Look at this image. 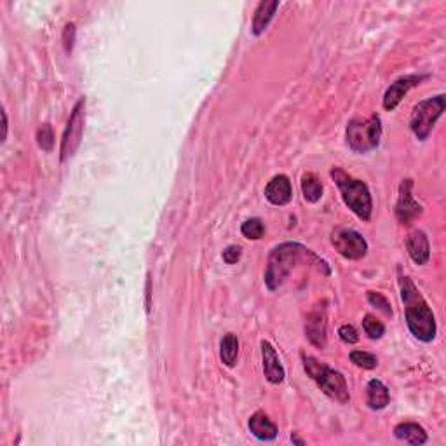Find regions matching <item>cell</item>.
Listing matches in <instances>:
<instances>
[{"label":"cell","instance_id":"6da1fadb","mask_svg":"<svg viewBox=\"0 0 446 446\" xmlns=\"http://www.w3.org/2000/svg\"><path fill=\"white\" fill-rule=\"evenodd\" d=\"M299 265H312L323 272L325 276H330L332 270L330 265L323 258H319L314 251L308 250L303 244L299 243H282L274 248L269 255L265 270V284L270 291H276L284 284V281L291 276L293 270Z\"/></svg>","mask_w":446,"mask_h":446},{"label":"cell","instance_id":"7a4b0ae2","mask_svg":"<svg viewBox=\"0 0 446 446\" xmlns=\"http://www.w3.org/2000/svg\"><path fill=\"white\" fill-rule=\"evenodd\" d=\"M399 289L401 300L404 303V318H406L408 330L420 342H433L436 338L438 326L434 312L430 311L429 303L418 291L417 286L414 284L411 277L399 276Z\"/></svg>","mask_w":446,"mask_h":446},{"label":"cell","instance_id":"3957f363","mask_svg":"<svg viewBox=\"0 0 446 446\" xmlns=\"http://www.w3.org/2000/svg\"><path fill=\"white\" fill-rule=\"evenodd\" d=\"M332 178L340 188V194L344 203L347 204L349 210L359 218V220L368 222L373 213V200H371L370 188L364 181L352 178L351 174L345 173L340 167H333Z\"/></svg>","mask_w":446,"mask_h":446},{"label":"cell","instance_id":"277c9868","mask_svg":"<svg viewBox=\"0 0 446 446\" xmlns=\"http://www.w3.org/2000/svg\"><path fill=\"white\" fill-rule=\"evenodd\" d=\"M303 370L307 371L308 377L318 384V387L330 397V399L337 401V403L345 404L351 401V394H349L347 382L340 371L333 370L328 364L318 361L312 356L302 354Z\"/></svg>","mask_w":446,"mask_h":446},{"label":"cell","instance_id":"5b68a950","mask_svg":"<svg viewBox=\"0 0 446 446\" xmlns=\"http://www.w3.org/2000/svg\"><path fill=\"white\" fill-rule=\"evenodd\" d=\"M347 143L356 154H368L380 145L382 122L377 114L370 119H352L347 124Z\"/></svg>","mask_w":446,"mask_h":446},{"label":"cell","instance_id":"8992f818","mask_svg":"<svg viewBox=\"0 0 446 446\" xmlns=\"http://www.w3.org/2000/svg\"><path fill=\"white\" fill-rule=\"evenodd\" d=\"M446 109V96L438 95L433 98H427L423 102H420L418 105H415L414 112H411L410 117V129L417 140L426 141L433 133L434 126L440 121V117L443 115Z\"/></svg>","mask_w":446,"mask_h":446},{"label":"cell","instance_id":"52a82bcc","mask_svg":"<svg viewBox=\"0 0 446 446\" xmlns=\"http://www.w3.org/2000/svg\"><path fill=\"white\" fill-rule=\"evenodd\" d=\"M84 124H85V98H80L79 102L73 107L72 114H70L68 122H66V128L63 131L61 138V148H59V159L61 162L68 161L70 157H73V154L79 148L80 141H83L84 135Z\"/></svg>","mask_w":446,"mask_h":446},{"label":"cell","instance_id":"ba28073f","mask_svg":"<svg viewBox=\"0 0 446 446\" xmlns=\"http://www.w3.org/2000/svg\"><path fill=\"white\" fill-rule=\"evenodd\" d=\"M334 250L347 260H361L368 253L366 239L352 229H337L332 234Z\"/></svg>","mask_w":446,"mask_h":446},{"label":"cell","instance_id":"9c48e42d","mask_svg":"<svg viewBox=\"0 0 446 446\" xmlns=\"http://www.w3.org/2000/svg\"><path fill=\"white\" fill-rule=\"evenodd\" d=\"M422 204L414 195V180L406 178L399 185V197L396 203V218L401 225H410L411 222L422 217Z\"/></svg>","mask_w":446,"mask_h":446},{"label":"cell","instance_id":"30bf717a","mask_svg":"<svg viewBox=\"0 0 446 446\" xmlns=\"http://www.w3.org/2000/svg\"><path fill=\"white\" fill-rule=\"evenodd\" d=\"M426 79L427 76H415V73L414 76L399 77V79H397L396 83L390 84L387 91H385L384 109L387 112L396 110V107L403 102V98L408 95V91H410L411 88H415V85H420V83H423Z\"/></svg>","mask_w":446,"mask_h":446},{"label":"cell","instance_id":"8fae6325","mask_svg":"<svg viewBox=\"0 0 446 446\" xmlns=\"http://www.w3.org/2000/svg\"><path fill=\"white\" fill-rule=\"evenodd\" d=\"M326 307L318 306L306 319V337L314 347L325 349L328 344L326 338Z\"/></svg>","mask_w":446,"mask_h":446},{"label":"cell","instance_id":"7c38bea8","mask_svg":"<svg viewBox=\"0 0 446 446\" xmlns=\"http://www.w3.org/2000/svg\"><path fill=\"white\" fill-rule=\"evenodd\" d=\"M262 364H263V375L270 384L279 385L286 377L284 366L281 364L276 349L270 342H262Z\"/></svg>","mask_w":446,"mask_h":446},{"label":"cell","instance_id":"4fadbf2b","mask_svg":"<svg viewBox=\"0 0 446 446\" xmlns=\"http://www.w3.org/2000/svg\"><path fill=\"white\" fill-rule=\"evenodd\" d=\"M265 197L274 206H286L293 199V187L291 181L286 174H277L267 183Z\"/></svg>","mask_w":446,"mask_h":446},{"label":"cell","instance_id":"5bb4252c","mask_svg":"<svg viewBox=\"0 0 446 446\" xmlns=\"http://www.w3.org/2000/svg\"><path fill=\"white\" fill-rule=\"evenodd\" d=\"M406 250L417 265H426L430 258V246L423 230H414L406 237Z\"/></svg>","mask_w":446,"mask_h":446},{"label":"cell","instance_id":"9a60e30c","mask_svg":"<svg viewBox=\"0 0 446 446\" xmlns=\"http://www.w3.org/2000/svg\"><path fill=\"white\" fill-rule=\"evenodd\" d=\"M250 430L260 441H274L277 438V427L263 411H256L250 417Z\"/></svg>","mask_w":446,"mask_h":446},{"label":"cell","instance_id":"2e32d148","mask_svg":"<svg viewBox=\"0 0 446 446\" xmlns=\"http://www.w3.org/2000/svg\"><path fill=\"white\" fill-rule=\"evenodd\" d=\"M394 436L408 445L422 446L427 443V433L422 426L415 422H403L394 427Z\"/></svg>","mask_w":446,"mask_h":446},{"label":"cell","instance_id":"e0dca14e","mask_svg":"<svg viewBox=\"0 0 446 446\" xmlns=\"http://www.w3.org/2000/svg\"><path fill=\"white\" fill-rule=\"evenodd\" d=\"M277 9H279L277 0H272V2H267L265 0V2L258 4V7H256V11H255V16H253V25H251L253 35L258 37L265 32Z\"/></svg>","mask_w":446,"mask_h":446},{"label":"cell","instance_id":"ac0fdd59","mask_svg":"<svg viewBox=\"0 0 446 446\" xmlns=\"http://www.w3.org/2000/svg\"><path fill=\"white\" fill-rule=\"evenodd\" d=\"M390 401V394L389 389L385 387L384 382L378 380V378H373L370 380L366 387V404L371 408V410H384Z\"/></svg>","mask_w":446,"mask_h":446},{"label":"cell","instance_id":"d6986e66","mask_svg":"<svg viewBox=\"0 0 446 446\" xmlns=\"http://www.w3.org/2000/svg\"><path fill=\"white\" fill-rule=\"evenodd\" d=\"M239 356V340L234 333H227L220 342V358L225 366L234 368Z\"/></svg>","mask_w":446,"mask_h":446},{"label":"cell","instance_id":"ffe728a7","mask_svg":"<svg viewBox=\"0 0 446 446\" xmlns=\"http://www.w3.org/2000/svg\"><path fill=\"white\" fill-rule=\"evenodd\" d=\"M302 194L307 203H318L323 197V183L314 173H306L302 176Z\"/></svg>","mask_w":446,"mask_h":446},{"label":"cell","instance_id":"44dd1931","mask_svg":"<svg viewBox=\"0 0 446 446\" xmlns=\"http://www.w3.org/2000/svg\"><path fill=\"white\" fill-rule=\"evenodd\" d=\"M241 234H243L246 239H253V241H258L262 239L263 234H265V225L260 218H250L241 225Z\"/></svg>","mask_w":446,"mask_h":446},{"label":"cell","instance_id":"7402d4cb","mask_svg":"<svg viewBox=\"0 0 446 446\" xmlns=\"http://www.w3.org/2000/svg\"><path fill=\"white\" fill-rule=\"evenodd\" d=\"M363 330H364V333L371 338V340H378V338L384 337V333H385V326L382 325L377 318H373V315H370V314L364 315Z\"/></svg>","mask_w":446,"mask_h":446},{"label":"cell","instance_id":"603a6c76","mask_svg":"<svg viewBox=\"0 0 446 446\" xmlns=\"http://www.w3.org/2000/svg\"><path fill=\"white\" fill-rule=\"evenodd\" d=\"M351 361L356 364V366L363 368V370H373V368L378 366V358L371 352H364V351H352L351 352Z\"/></svg>","mask_w":446,"mask_h":446},{"label":"cell","instance_id":"cb8c5ba5","mask_svg":"<svg viewBox=\"0 0 446 446\" xmlns=\"http://www.w3.org/2000/svg\"><path fill=\"white\" fill-rule=\"evenodd\" d=\"M37 143H39V147L42 148V150H46V152L53 150L54 133H53V128H51V124H44L42 128L37 131Z\"/></svg>","mask_w":446,"mask_h":446},{"label":"cell","instance_id":"d4e9b609","mask_svg":"<svg viewBox=\"0 0 446 446\" xmlns=\"http://www.w3.org/2000/svg\"><path fill=\"white\" fill-rule=\"evenodd\" d=\"M366 296H368V302H370L371 306L378 307L382 312H384V314L392 315V307H390V302L385 299L384 295H380V293H377V291H368Z\"/></svg>","mask_w":446,"mask_h":446},{"label":"cell","instance_id":"484cf974","mask_svg":"<svg viewBox=\"0 0 446 446\" xmlns=\"http://www.w3.org/2000/svg\"><path fill=\"white\" fill-rule=\"evenodd\" d=\"M76 25L73 23H66L65 30H63V47H65V53L70 54L73 51V46H76Z\"/></svg>","mask_w":446,"mask_h":446},{"label":"cell","instance_id":"4316f807","mask_svg":"<svg viewBox=\"0 0 446 446\" xmlns=\"http://www.w3.org/2000/svg\"><path fill=\"white\" fill-rule=\"evenodd\" d=\"M338 337H340V340L344 342V344H356V342L359 340V334H358V330L354 328L352 325H344L338 328Z\"/></svg>","mask_w":446,"mask_h":446},{"label":"cell","instance_id":"83f0119b","mask_svg":"<svg viewBox=\"0 0 446 446\" xmlns=\"http://www.w3.org/2000/svg\"><path fill=\"white\" fill-rule=\"evenodd\" d=\"M241 255H243V251H241L239 246H236V244H230V246H227L225 250H223V262L229 263V265H234V263H237L241 260Z\"/></svg>","mask_w":446,"mask_h":446},{"label":"cell","instance_id":"f1b7e54d","mask_svg":"<svg viewBox=\"0 0 446 446\" xmlns=\"http://www.w3.org/2000/svg\"><path fill=\"white\" fill-rule=\"evenodd\" d=\"M147 311H150V281L147 282Z\"/></svg>","mask_w":446,"mask_h":446},{"label":"cell","instance_id":"f546056e","mask_svg":"<svg viewBox=\"0 0 446 446\" xmlns=\"http://www.w3.org/2000/svg\"><path fill=\"white\" fill-rule=\"evenodd\" d=\"M2 117H4V140H6V136H7V115H6V112H2Z\"/></svg>","mask_w":446,"mask_h":446}]
</instances>
